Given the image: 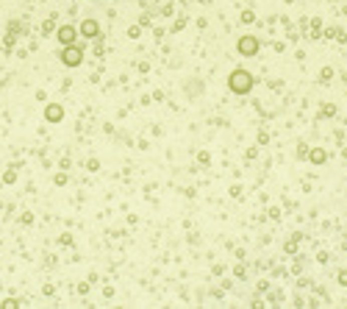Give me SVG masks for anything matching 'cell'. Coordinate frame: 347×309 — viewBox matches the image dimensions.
<instances>
[{
    "label": "cell",
    "mask_w": 347,
    "mask_h": 309,
    "mask_svg": "<svg viewBox=\"0 0 347 309\" xmlns=\"http://www.w3.org/2000/svg\"><path fill=\"white\" fill-rule=\"evenodd\" d=\"M339 281H341V284L347 287V270H341V273H339Z\"/></svg>",
    "instance_id": "8"
},
{
    "label": "cell",
    "mask_w": 347,
    "mask_h": 309,
    "mask_svg": "<svg viewBox=\"0 0 347 309\" xmlns=\"http://www.w3.org/2000/svg\"><path fill=\"white\" fill-rule=\"evenodd\" d=\"M81 34H84L86 39H97V37H100V28H97V23H95V20H89V17H86L84 23H81Z\"/></svg>",
    "instance_id": "6"
},
{
    "label": "cell",
    "mask_w": 347,
    "mask_h": 309,
    "mask_svg": "<svg viewBox=\"0 0 347 309\" xmlns=\"http://www.w3.org/2000/svg\"><path fill=\"white\" fill-rule=\"evenodd\" d=\"M56 37H59L61 45H72V42H75V37H78V31L72 28V25H61V28L56 31Z\"/></svg>",
    "instance_id": "5"
},
{
    "label": "cell",
    "mask_w": 347,
    "mask_h": 309,
    "mask_svg": "<svg viewBox=\"0 0 347 309\" xmlns=\"http://www.w3.org/2000/svg\"><path fill=\"white\" fill-rule=\"evenodd\" d=\"M308 159H311V164H325V159H328V153H325L322 148H311V153H308Z\"/></svg>",
    "instance_id": "7"
},
{
    "label": "cell",
    "mask_w": 347,
    "mask_h": 309,
    "mask_svg": "<svg viewBox=\"0 0 347 309\" xmlns=\"http://www.w3.org/2000/svg\"><path fill=\"white\" fill-rule=\"evenodd\" d=\"M45 117H48V123H61L64 106H61V103H48V106H45Z\"/></svg>",
    "instance_id": "4"
},
{
    "label": "cell",
    "mask_w": 347,
    "mask_h": 309,
    "mask_svg": "<svg viewBox=\"0 0 347 309\" xmlns=\"http://www.w3.org/2000/svg\"><path fill=\"white\" fill-rule=\"evenodd\" d=\"M61 61H64L67 67H78L81 61H84V50H81L78 45H64V50H61Z\"/></svg>",
    "instance_id": "3"
},
{
    "label": "cell",
    "mask_w": 347,
    "mask_h": 309,
    "mask_svg": "<svg viewBox=\"0 0 347 309\" xmlns=\"http://www.w3.org/2000/svg\"><path fill=\"white\" fill-rule=\"evenodd\" d=\"M258 48H261V42H258L256 37H250V34H247V37H242L239 42H236V53L245 56V59L256 56V53H258Z\"/></svg>",
    "instance_id": "2"
},
{
    "label": "cell",
    "mask_w": 347,
    "mask_h": 309,
    "mask_svg": "<svg viewBox=\"0 0 347 309\" xmlns=\"http://www.w3.org/2000/svg\"><path fill=\"white\" fill-rule=\"evenodd\" d=\"M253 73H247V70H242V67H236L234 73L228 75V89L234 92V95H247V92L253 89Z\"/></svg>",
    "instance_id": "1"
}]
</instances>
